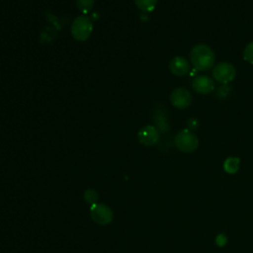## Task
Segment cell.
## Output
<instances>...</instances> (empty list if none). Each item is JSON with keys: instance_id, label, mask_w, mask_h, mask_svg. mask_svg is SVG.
<instances>
[{"instance_id": "15", "label": "cell", "mask_w": 253, "mask_h": 253, "mask_svg": "<svg viewBox=\"0 0 253 253\" xmlns=\"http://www.w3.org/2000/svg\"><path fill=\"white\" fill-rule=\"evenodd\" d=\"M243 59L253 64V42H249L243 50Z\"/></svg>"}, {"instance_id": "9", "label": "cell", "mask_w": 253, "mask_h": 253, "mask_svg": "<svg viewBox=\"0 0 253 253\" xmlns=\"http://www.w3.org/2000/svg\"><path fill=\"white\" fill-rule=\"evenodd\" d=\"M153 122L155 124V127L159 132H166L169 129V123L167 112L163 105H158L154 108L153 112Z\"/></svg>"}, {"instance_id": "4", "label": "cell", "mask_w": 253, "mask_h": 253, "mask_svg": "<svg viewBox=\"0 0 253 253\" xmlns=\"http://www.w3.org/2000/svg\"><path fill=\"white\" fill-rule=\"evenodd\" d=\"M236 75L235 67L229 62H220L213 67L212 77L215 81L219 83H229L231 82Z\"/></svg>"}, {"instance_id": "16", "label": "cell", "mask_w": 253, "mask_h": 253, "mask_svg": "<svg viewBox=\"0 0 253 253\" xmlns=\"http://www.w3.org/2000/svg\"><path fill=\"white\" fill-rule=\"evenodd\" d=\"M229 93H230V86L224 84V85L220 86V87L217 89V91H216V93H215V97H216L217 99H219V100L225 99V98L228 96Z\"/></svg>"}, {"instance_id": "8", "label": "cell", "mask_w": 253, "mask_h": 253, "mask_svg": "<svg viewBox=\"0 0 253 253\" xmlns=\"http://www.w3.org/2000/svg\"><path fill=\"white\" fill-rule=\"evenodd\" d=\"M192 87L197 93L206 95V94H210L213 91L214 83L211 77H209L207 75H200V76H197L193 80Z\"/></svg>"}, {"instance_id": "5", "label": "cell", "mask_w": 253, "mask_h": 253, "mask_svg": "<svg viewBox=\"0 0 253 253\" xmlns=\"http://www.w3.org/2000/svg\"><path fill=\"white\" fill-rule=\"evenodd\" d=\"M90 213L92 219L100 225L109 224L113 220V211L112 210L104 205L96 203L90 207Z\"/></svg>"}, {"instance_id": "10", "label": "cell", "mask_w": 253, "mask_h": 253, "mask_svg": "<svg viewBox=\"0 0 253 253\" xmlns=\"http://www.w3.org/2000/svg\"><path fill=\"white\" fill-rule=\"evenodd\" d=\"M169 70L176 76H184L190 71V62L183 56H175L169 62Z\"/></svg>"}, {"instance_id": "1", "label": "cell", "mask_w": 253, "mask_h": 253, "mask_svg": "<svg viewBox=\"0 0 253 253\" xmlns=\"http://www.w3.org/2000/svg\"><path fill=\"white\" fill-rule=\"evenodd\" d=\"M190 61L196 70L206 71L213 66L215 55L209 45L200 43L191 49Z\"/></svg>"}, {"instance_id": "13", "label": "cell", "mask_w": 253, "mask_h": 253, "mask_svg": "<svg viewBox=\"0 0 253 253\" xmlns=\"http://www.w3.org/2000/svg\"><path fill=\"white\" fill-rule=\"evenodd\" d=\"M95 0H75L76 7L84 14L90 12L94 6Z\"/></svg>"}, {"instance_id": "3", "label": "cell", "mask_w": 253, "mask_h": 253, "mask_svg": "<svg viewBox=\"0 0 253 253\" xmlns=\"http://www.w3.org/2000/svg\"><path fill=\"white\" fill-rule=\"evenodd\" d=\"M93 30V25L90 19L86 16L76 17L71 24V35L73 39L79 42L86 41Z\"/></svg>"}, {"instance_id": "7", "label": "cell", "mask_w": 253, "mask_h": 253, "mask_svg": "<svg viewBox=\"0 0 253 253\" xmlns=\"http://www.w3.org/2000/svg\"><path fill=\"white\" fill-rule=\"evenodd\" d=\"M140 143L150 146L156 144L160 139V133L154 126H145L141 127L137 133Z\"/></svg>"}, {"instance_id": "2", "label": "cell", "mask_w": 253, "mask_h": 253, "mask_svg": "<svg viewBox=\"0 0 253 253\" xmlns=\"http://www.w3.org/2000/svg\"><path fill=\"white\" fill-rule=\"evenodd\" d=\"M174 143L179 150L188 153L197 149L199 145V139L192 130L185 128L178 131L174 138Z\"/></svg>"}, {"instance_id": "17", "label": "cell", "mask_w": 253, "mask_h": 253, "mask_svg": "<svg viewBox=\"0 0 253 253\" xmlns=\"http://www.w3.org/2000/svg\"><path fill=\"white\" fill-rule=\"evenodd\" d=\"M226 242H227V237H226L225 234L219 233V234L216 235V237H215V243H216L217 246L223 247V246L226 244Z\"/></svg>"}, {"instance_id": "12", "label": "cell", "mask_w": 253, "mask_h": 253, "mask_svg": "<svg viewBox=\"0 0 253 253\" xmlns=\"http://www.w3.org/2000/svg\"><path fill=\"white\" fill-rule=\"evenodd\" d=\"M158 0H134L138 9L143 12H151L154 10Z\"/></svg>"}, {"instance_id": "14", "label": "cell", "mask_w": 253, "mask_h": 253, "mask_svg": "<svg viewBox=\"0 0 253 253\" xmlns=\"http://www.w3.org/2000/svg\"><path fill=\"white\" fill-rule=\"evenodd\" d=\"M84 200L87 204L89 205H94L97 203L98 200V193L93 190V189H88L85 193H84Z\"/></svg>"}, {"instance_id": "6", "label": "cell", "mask_w": 253, "mask_h": 253, "mask_svg": "<svg viewBox=\"0 0 253 253\" xmlns=\"http://www.w3.org/2000/svg\"><path fill=\"white\" fill-rule=\"evenodd\" d=\"M170 101L177 109H186L192 103V95L185 88H176L170 95Z\"/></svg>"}, {"instance_id": "11", "label": "cell", "mask_w": 253, "mask_h": 253, "mask_svg": "<svg viewBox=\"0 0 253 253\" xmlns=\"http://www.w3.org/2000/svg\"><path fill=\"white\" fill-rule=\"evenodd\" d=\"M240 160L237 157H228L223 162V169L228 174H235L239 169Z\"/></svg>"}, {"instance_id": "18", "label": "cell", "mask_w": 253, "mask_h": 253, "mask_svg": "<svg viewBox=\"0 0 253 253\" xmlns=\"http://www.w3.org/2000/svg\"><path fill=\"white\" fill-rule=\"evenodd\" d=\"M187 126H188V129L195 130L199 126V121L197 119H195V118H191L190 120H188Z\"/></svg>"}]
</instances>
